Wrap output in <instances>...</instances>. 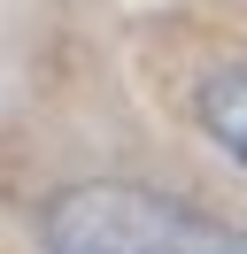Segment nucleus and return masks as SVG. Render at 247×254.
<instances>
[{
	"mask_svg": "<svg viewBox=\"0 0 247 254\" xmlns=\"http://www.w3.org/2000/svg\"><path fill=\"white\" fill-rule=\"evenodd\" d=\"M46 254H247L240 231L147 185H70L46 200Z\"/></svg>",
	"mask_w": 247,
	"mask_h": 254,
	"instance_id": "nucleus-1",
	"label": "nucleus"
},
{
	"mask_svg": "<svg viewBox=\"0 0 247 254\" xmlns=\"http://www.w3.org/2000/svg\"><path fill=\"white\" fill-rule=\"evenodd\" d=\"M201 124L232 162H247V54L201 77Z\"/></svg>",
	"mask_w": 247,
	"mask_h": 254,
	"instance_id": "nucleus-2",
	"label": "nucleus"
}]
</instances>
